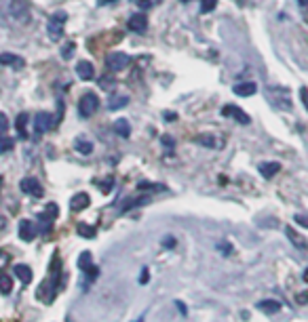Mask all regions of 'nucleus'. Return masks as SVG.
<instances>
[{
    "mask_svg": "<svg viewBox=\"0 0 308 322\" xmlns=\"http://www.w3.org/2000/svg\"><path fill=\"white\" fill-rule=\"evenodd\" d=\"M32 19L26 0H0V21L11 28H23Z\"/></svg>",
    "mask_w": 308,
    "mask_h": 322,
    "instance_id": "f257e3e1",
    "label": "nucleus"
},
{
    "mask_svg": "<svg viewBox=\"0 0 308 322\" xmlns=\"http://www.w3.org/2000/svg\"><path fill=\"white\" fill-rule=\"evenodd\" d=\"M66 19H68V13L66 11H57L49 17V23H46V34H49L51 40H59L64 36V26H66Z\"/></svg>",
    "mask_w": 308,
    "mask_h": 322,
    "instance_id": "f03ea898",
    "label": "nucleus"
},
{
    "mask_svg": "<svg viewBox=\"0 0 308 322\" xmlns=\"http://www.w3.org/2000/svg\"><path fill=\"white\" fill-rule=\"evenodd\" d=\"M97 107H99V97L95 93H85L78 101V112L82 118H89L91 114H95Z\"/></svg>",
    "mask_w": 308,
    "mask_h": 322,
    "instance_id": "7ed1b4c3",
    "label": "nucleus"
},
{
    "mask_svg": "<svg viewBox=\"0 0 308 322\" xmlns=\"http://www.w3.org/2000/svg\"><path fill=\"white\" fill-rule=\"evenodd\" d=\"M268 93H270V99L277 103V107H281V110H285V112L291 110V97H289V91L287 89L268 87Z\"/></svg>",
    "mask_w": 308,
    "mask_h": 322,
    "instance_id": "20e7f679",
    "label": "nucleus"
},
{
    "mask_svg": "<svg viewBox=\"0 0 308 322\" xmlns=\"http://www.w3.org/2000/svg\"><path fill=\"white\" fill-rule=\"evenodd\" d=\"M19 187H21L23 194L34 196V198H42V194H44L40 181H38V179H34V177H23L19 181Z\"/></svg>",
    "mask_w": 308,
    "mask_h": 322,
    "instance_id": "39448f33",
    "label": "nucleus"
},
{
    "mask_svg": "<svg viewBox=\"0 0 308 322\" xmlns=\"http://www.w3.org/2000/svg\"><path fill=\"white\" fill-rule=\"evenodd\" d=\"M129 55L127 53H110L108 57H106V68H108L110 72H121L129 66Z\"/></svg>",
    "mask_w": 308,
    "mask_h": 322,
    "instance_id": "423d86ee",
    "label": "nucleus"
},
{
    "mask_svg": "<svg viewBox=\"0 0 308 322\" xmlns=\"http://www.w3.org/2000/svg\"><path fill=\"white\" fill-rule=\"evenodd\" d=\"M55 124V118L49 112H38L34 116V128H36V135H42L46 131H51Z\"/></svg>",
    "mask_w": 308,
    "mask_h": 322,
    "instance_id": "0eeeda50",
    "label": "nucleus"
},
{
    "mask_svg": "<svg viewBox=\"0 0 308 322\" xmlns=\"http://www.w3.org/2000/svg\"><path fill=\"white\" fill-rule=\"evenodd\" d=\"M38 236V225L30 221V219H21L19 221V238L23 242H32Z\"/></svg>",
    "mask_w": 308,
    "mask_h": 322,
    "instance_id": "6e6552de",
    "label": "nucleus"
},
{
    "mask_svg": "<svg viewBox=\"0 0 308 322\" xmlns=\"http://www.w3.org/2000/svg\"><path fill=\"white\" fill-rule=\"evenodd\" d=\"M222 114L226 116V118H234L236 122H241V124H249L251 122V118L247 116L241 107H236V105H232V103H226L222 107Z\"/></svg>",
    "mask_w": 308,
    "mask_h": 322,
    "instance_id": "1a4fd4ad",
    "label": "nucleus"
},
{
    "mask_svg": "<svg viewBox=\"0 0 308 322\" xmlns=\"http://www.w3.org/2000/svg\"><path fill=\"white\" fill-rule=\"evenodd\" d=\"M127 28L131 30V32H135V34H144L146 28H148V17L144 13H135V15L129 17Z\"/></svg>",
    "mask_w": 308,
    "mask_h": 322,
    "instance_id": "9d476101",
    "label": "nucleus"
},
{
    "mask_svg": "<svg viewBox=\"0 0 308 322\" xmlns=\"http://www.w3.org/2000/svg\"><path fill=\"white\" fill-rule=\"evenodd\" d=\"M78 268H80L82 272L89 274V280L97 276V270H95V266H93V257H91L89 250H82V253H80V257H78Z\"/></svg>",
    "mask_w": 308,
    "mask_h": 322,
    "instance_id": "9b49d317",
    "label": "nucleus"
},
{
    "mask_svg": "<svg viewBox=\"0 0 308 322\" xmlns=\"http://www.w3.org/2000/svg\"><path fill=\"white\" fill-rule=\"evenodd\" d=\"M89 205H91V196L85 194V192L74 194L72 200H70V209H72L74 213H78V211H82V209H87Z\"/></svg>",
    "mask_w": 308,
    "mask_h": 322,
    "instance_id": "f8f14e48",
    "label": "nucleus"
},
{
    "mask_svg": "<svg viewBox=\"0 0 308 322\" xmlns=\"http://www.w3.org/2000/svg\"><path fill=\"white\" fill-rule=\"evenodd\" d=\"M0 63L7 66V68H13V70H21L23 66H26L23 57L13 55V53H3V55H0Z\"/></svg>",
    "mask_w": 308,
    "mask_h": 322,
    "instance_id": "ddd939ff",
    "label": "nucleus"
},
{
    "mask_svg": "<svg viewBox=\"0 0 308 322\" xmlns=\"http://www.w3.org/2000/svg\"><path fill=\"white\" fill-rule=\"evenodd\" d=\"M76 74L80 80H93L95 76V68H93L91 61H78L76 63Z\"/></svg>",
    "mask_w": 308,
    "mask_h": 322,
    "instance_id": "4468645a",
    "label": "nucleus"
},
{
    "mask_svg": "<svg viewBox=\"0 0 308 322\" xmlns=\"http://www.w3.org/2000/svg\"><path fill=\"white\" fill-rule=\"evenodd\" d=\"M234 95H239V97H251V95H255L258 87L253 85V82H241V85H234Z\"/></svg>",
    "mask_w": 308,
    "mask_h": 322,
    "instance_id": "2eb2a0df",
    "label": "nucleus"
},
{
    "mask_svg": "<svg viewBox=\"0 0 308 322\" xmlns=\"http://www.w3.org/2000/svg\"><path fill=\"white\" fill-rule=\"evenodd\" d=\"M287 238L293 242V246L295 248H300V250H308V240L302 236V234H298L295 230H291V228H287Z\"/></svg>",
    "mask_w": 308,
    "mask_h": 322,
    "instance_id": "dca6fc26",
    "label": "nucleus"
},
{
    "mask_svg": "<svg viewBox=\"0 0 308 322\" xmlns=\"http://www.w3.org/2000/svg\"><path fill=\"white\" fill-rule=\"evenodd\" d=\"M15 276H17L23 284H30L32 278H34V274H32V268H28L26 264H17V266H15Z\"/></svg>",
    "mask_w": 308,
    "mask_h": 322,
    "instance_id": "f3484780",
    "label": "nucleus"
},
{
    "mask_svg": "<svg viewBox=\"0 0 308 322\" xmlns=\"http://www.w3.org/2000/svg\"><path fill=\"white\" fill-rule=\"evenodd\" d=\"M279 169H281L279 162H262L260 164V175H262L264 179H270L279 173Z\"/></svg>",
    "mask_w": 308,
    "mask_h": 322,
    "instance_id": "a211bd4d",
    "label": "nucleus"
},
{
    "mask_svg": "<svg viewBox=\"0 0 308 322\" xmlns=\"http://www.w3.org/2000/svg\"><path fill=\"white\" fill-rule=\"evenodd\" d=\"M258 309H262V312H266V314H277L281 309V303L275 301V299H264V301L258 303Z\"/></svg>",
    "mask_w": 308,
    "mask_h": 322,
    "instance_id": "6ab92c4d",
    "label": "nucleus"
},
{
    "mask_svg": "<svg viewBox=\"0 0 308 322\" xmlns=\"http://www.w3.org/2000/svg\"><path fill=\"white\" fill-rule=\"evenodd\" d=\"M114 131H116L118 137H129L131 135V124H129L125 118H118V120L114 122Z\"/></svg>",
    "mask_w": 308,
    "mask_h": 322,
    "instance_id": "aec40b11",
    "label": "nucleus"
},
{
    "mask_svg": "<svg viewBox=\"0 0 308 322\" xmlns=\"http://www.w3.org/2000/svg\"><path fill=\"white\" fill-rule=\"evenodd\" d=\"M28 120H30V114H26V112H21V114L17 116V120H15L17 133H19V137H23V139L28 137V133H26V122H28Z\"/></svg>",
    "mask_w": 308,
    "mask_h": 322,
    "instance_id": "412c9836",
    "label": "nucleus"
},
{
    "mask_svg": "<svg viewBox=\"0 0 308 322\" xmlns=\"http://www.w3.org/2000/svg\"><path fill=\"white\" fill-rule=\"evenodd\" d=\"M129 103V97L127 95H112V97L108 99V107L110 110H118V107H125Z\"/></svg>",
    "mask_w": 308,
    "mask_h": 322,
    "instance_id": "4be33fe9",
    "label": "nucleus"
},
{
    "mask_svg": "<svg viewBox=\"0 0 308 322\" xmlns=\"http://www.w3.org/2000/svg\"><path fill=\"white\" fill-rule=\"evenodd\" d=\"M74 150H76V152H80V154H85V156H87V154H91V152H93V143H91V141H87V139H82V137H78V139L74 141Z\"/></svg>",
    "mask_w": 308,
    "mask_h": 322,
    "instance_id": "5701e85b",
    "label": "nucleus"
},
{
    "mask_svg": "<svg viewBox=\"0 0 308 322\" xmlns=\"http://www.w3.org/2000/svg\"><path fill=\"white\" fill-rule=\"evenodd\" d=\"M146 202H150V196H137L133 200H127L125 205H123V213L129 211V209H133V207H137V205H146Z\"/></svg>",
    "mask_w": 308,
    "mask_h": 322,
    "instance_id": "b1692460",
    "label": "nucleus"
},
{
    "mask_svg": "<svg viewBox=\"0 0 308 322\" xmlns=\"http://www.w3.org/2000/svg\"><path fill=\"white\" fill-rule=\"evenodd\" d=\"M11 289H13V280L3 274V276H0V293H3V295H9Z\"/></svg>",
    "mask_w": 308,
    "mask_h": 322,
    "instance_id": "393cba45",
    "label": "nucleus"
},
{
    "mask_svg": "<svg viewBox=\"0 0 308 322\" xmlns=\"http://www.w3.org/2000/svg\"><path fill=\"white\" fill-rule=\"evenodd\" d=\"M196 143H203L205 148H218L216 137H211V135H198V137H196Z\"/></svg>",
    "mask_w": 308,
    "mask_h": 322,
    "instance_id": "a878e982",
    "label": "nucleus"
},
{
    "mask_svg": "<svg viewBox=\"0 0 308 322\" xmlns=\"http://www.w3.org/2000/svg\"><path fill=\"white\" fill-rule=\"evenodd\" d=\"M78 234L82 238H95V228H91V225H87V223H80L78 225Z\"/></svg>",
    "mask_w": 308,
    "mask_h": 322,
    "instance_id": "bb28decb",
    "label": "nucleus"
},
{
    "mask_svg": "<svg viewBox=\"0 0 308 322\" xmlns=\"http://www.w3.org/2000/svg\"><path fill=\"white\" fill-rule=\"evenodd\" d=\"M218 7V0H200V13H211Z\"/></svg>",
    "mask_w": 308,
    "mask_h": 322,
    "instance_id": "cd10ccee",
    "label": "nucleus"
},
{
    "mask_svg": "<svg viewBox=\"0 0 308 322\" xmlns=\"http://www.w3.org/2000/svg\"><path fill=\"white\" fill-rule=\"evenodd\" d=\"M7 131H9V118L5 112H0V139L7 137Z\"/></svg>",
    "mask_w": 308,
    "mask_h": 322,
    "instance_id": "c85d7f7f",
    "label": "nucleus"
},
{
    "mask_svg": "<svg viewBox=\"0 0 308 322\" xmlns=\"http://www.w3.org/2000/svg\"><path fill=\"white\" fill-rule=\"evenodd\" d=\"M11 148H13V139H11V137H3V139H0V154L9 152Z\"/></svg>",
    "mask_w": 308,
    "mask_h": 322,
    "instance_id": "c756f323",
    "label": "nucleus"
},
{
    "mask_svg": "<svg viewBox=\"0 0 308 322\" xmlns=\"http://www.w3.org/2000/svg\"><path fill=\"white\" fill-rule=\"evenodd\" d=\"M74 49H76V46H74V42H68V44L64 46V49H62V57L70 59V57H72V53H74Z\"/></svg>",
    "mask_w": 308,
    "mask_h": 322,
    "instance_id": "7c9ffc66",
    "label": "nucleus"
},
{
    "mask_svg": "<svg viewBox=\"0 0 308 322\" xmlns=\"http://www.w3.org/2000/svg\"><path fill=\"white\" fill-rule=\"evenodd\" d=\"M161 143H163V146L167 148V150H171V148L175 146V139H173L171 135H163V137H161Z\"/></svg>",
    "mask_w": 308,
    "mask_h": 322,
    "instance_id": "2f4dec72",
    "label": "nucleus"
},
{
    "mask_svg": "<svg viewBox=\"0 0 308 322\" xmlns=\"http://www.w3.org/2000/svg\"><path fill=\"white\" fill-rule=\"evenodd\" d=\"M97 185H99V189H101V192H110V189H112V185H114V181H112V177H108L104 183H99V181H97Z\"/></svg>",
    "mask_w": 308,
    "mask_h": 322,
    "instance_id": "473e14b6",
    "label": "nucleus"
},
{
    "mask_svg": "<svg viewBox=\"0 0 308 322\" xmlns=\"http://www.w3.org/2000/svg\"><path fill=\"white\" fill-rule=\"evenodd\" d=\"M44 213H46V215H49V217H51V219H55V217H57V215H59V209H57V205H53V202H51V205H49V207H46V209H44Z\"/></svg>",
    "mask_w": 308,
    "mask_h": 322,
    "instance_id": "72a5a7b5",
    "label": "nucleus"
},
{
    "mask_svg": "<svg viewBox=\"0 0 308 322\" xmlns=\"http://www.w3.org/2000/svg\"><path fill=\"white\" fill-rule=\"evenodd\" d=\"M137 187H139V189H152V192H157V189H163V185H159V183H139Z\"/></svg>",
    "mask_w": 308,
    "mask_h": 322,
    "instance_id": "f704fd0d",
    "label": "nucleus"
},
{
    "mask_svg": "<svg viewBox=\"0 0 308 322\" xmlns=\"http://www.w3.org/2000/svg\"><path fill=\"white\" fill-rule=\"evenodd\" d=\"M300 97H302V103H304V107L308 110V89H306V87H302V89H300Z\"/></svg>",
    "mask_w": 308,
    "mask_h": 322,
    "instance_id": "c9c22d12",
    "label": "nucleus"
},
{
    "mask_svg": "<svg viewBox=\"0 0 308 322\" xmlns=\"http://www.w3.org/2000/svg\"><path fill=\"white\" fill-rule=\"evenodd\" d=\"M295 223L304 225V228H308V215H295Z\"/></svg>",
    "mask_w": 308,
    "mask_h": 322,
    "instance_id": "e433bc0d",
    "label": "nucleus"
},
{
    "mask_svg": "<svg viewBox=\"0 0 308 322\" xmlns=\"http://www.w3.org/2000/svg\"><path fill=\"white\" fill-rule=\"evenodd\" d=\"M146 282H148V268H144L139 274V284H146Z\"/></svg>",
    "mask_w": 308,
    "mask_h": 322,
    "instance_id": "4c0bfd02",
    "label": "nucleus"
},
{
    "mask_svg": "<svg viewBox=\"0 0 308 322\" xmlns=\"http://www.w3.org/2000/svg\"><path fill=\"white\" fill-rule=\"evenodd\" d=\"M9 264V255L5 253V250H0V268H5Z\"/></svg>",
    "mask_w": 308,
    "mask_h": 322,
    "instance_id": "58836bf2",
    "label": "nucleus"
},
{
    "mask_svg": "<svg viewBox=\"0 0 308 322\" xmlns=\"http://www.w3.org/2000/svg\"><path fill=\"white\" fill-rule=\"evenodd\" d=\"M175 305H177V309L182 312V316H186V314H188V309H186V305H184L182 301H175Z\"/></svg>",
    "mask_w": 308,
    "mask_h": 322,
    "instance_id": "ea45409f",
    "label": "nucleus"
},
{
    "mask_svg": "<svg viewBox=\"0 0 308 322\" xmlns=\"http://www.w3.org/2000/svg\"><path fill=\"white\" fill-rule=\"evenodd\" d=\"M165 246H167V248H173V238H167V240H165Z\"/></svg>",
    "mask_w": 308,
    "mask_h": 322,
    "instance_id": "a19ab883",
    "label": "nucleus"
},
{
    "mask_svg": "<svg viewBox=\"0 0 308 322\" xmlns=\"http://www.w3.org/2000/svg\"><path fill=\"white\" fill-rule=\"evenodd\" d=\"M5 225H7V219L3 217V215H0V230H3V228H5Z\"/></svg>",
    "mask_w": 308,
    "mask_h": 322,
    "instance_id": "79ce46f5",
    "label": "nucleus"
},
{
    "mask_svg": "<svg viewBox=\"0 0 308 322\" xmlns=\"http://www.w3.org/2000/svg\"><path fill=\"white\" fill-rule=\"evenodd\" d=\"M306 301H308V295L302 293V295H300V303H306Z\"/></svg>",
    "mask_w": 308,
    "mask_h": 322,
    "instance_id": "37998d69",
    "label": "nucleus"
},
{
    "mask_svg": "<svg viewBox=\"0 0 308 322\" xmlns=\"http://www.w3.org/2000/svg\"><path fill=\"white\" fill-rule=\"evenodd\" d=\"M106 3H116V0H99V5H106Z\"/></svg>",
    "mask_w": 308,
    "mask_h": 322,
    "instance_id": "c03bdc74",
    "label": "nucleus"
},
{
    "mask_svg": "<svg viewBox=\"0 0 308 322\" xmlns=\"http://www.w3.org/2000/svg\"><path fill=\"white\" fill-rule=\"evenodd\" d=\"M298 3H300L302 7H308V0H298Z\"/></svg>",
    "mask_w": 308,
    "mask_h": 322,
    "instance_id": "a18cd8bd",
    "label": "nucleus"
},
{
    "mask_svg": "<svg viewBox=\"0 0 308 322\" xmlns=\"http://www.w3.org/2000/svg\"><path fill=\"white\" fill-rule=\"evenodd\" d=\"M304 280H306V282H308V270H306V272H304Z\"/></svg>",
    "mask_w": 308,
    "mask_h": 322,
    "instance_id": "49530a36",
    "label": "nucleus"
},
{
    "mask_svg": "<svg viewBox=\"0 0 308 322\" xmlns=\"http://www.w3.org/2000/svg\"><path fill=\"white\" fill-rule=\"evenodd\" d=\"M0 185H3V177H0Z\"/></svg>",
    "mask_w": 308,
    "mask_h": 322,
    "instance_id": "de8ad7c7",
    "label": "nucleus"
},
{
    "mask_svg": "<svg viewBox=\"0 0 308 322\" xmlns=\"http://www.w3.org/2000/svg\"><path fill=\"white\" fill-rule=\"evenodd\" d=\"M182 3H188V0H182Z\"/></svg>",
    "mask_w": 308,
    "mask_h": 322,
    "instance_id": "09e8293b",
    "label": "nucleus"
}]
</instances>
